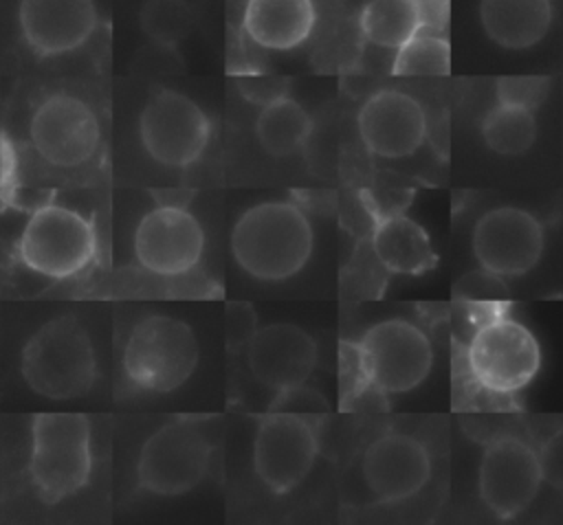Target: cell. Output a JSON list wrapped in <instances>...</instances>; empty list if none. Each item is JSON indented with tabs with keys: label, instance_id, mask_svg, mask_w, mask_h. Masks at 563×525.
<instances>
[{
	"label": "cell",
	"instance_id": "12",
	"mask_svg": "<svg viewBox=\"0 0 563 525\" xmlns=\"http://www.w3.org/2000/svg\"><path fill=\"white\" fill-rule=\"evenodd\" d=\"M473 255L479 268L497 279L530 272L545 248L541 222L519 206H495L473 226Z\"/></svg>",
	"mask_w": 563,
	"mask_h": 525
},
{
	"label": "cell",
	"instance_id": "1",
	"mask_svg": "<svg viewBox=\"0 0 563 525\" xmlns=\"http://www.w3.org/2000/svg\"><path fill=\"white\" fill-rule=\"evenodd\" d=\"M312 248L314 231L308 215L284 200L249 206L231 231L235 264L260 281L295 277L308 264Z\"/></svg>",
	"mask_w": 563,
	"mask_h": 525
},
{
	"label": "cell",
	"instance_id": "4",
	"mask_svg": "<svg viewBox=\"0 0 563 525\" xmlns=\"http://www.w3.org/2000/svg\"><path fill=\"white\" fill-rule=\"evenodd\" d=\"M198 356V338L185 321L150 314L136 321L128 334L123 373L141 391L169 393L187 382Z\"/></svg>",
	"mask_w": 563,
	"mask_h": 525
},
{
	"label": "cell",
	"instance_id": "6",
	"mask_svg": "<svg viewBox=\"0 0 563 525\" xmlns=\"http://www.w3.org/2000/svg\"><path fill=\"white\" fill-rule=\"evenodd\" d=\"M367 387L383 395H400L420 387L433 367L429 336L407 319L372 325L358 343H350Z\"/></svg>",
	"mask_w": 563,
	"mask_h": 525
},
{
	"label": "cell",
	"instance_id": "13",
	"mask_svg": "<svg viewBox=\"0 0 563 525\" xmlns=\"http://www.w3.org/2000/svg\"><path fill=\"white\" fill-rule=\"evenodd\" d=\"M317 453V433L301 415L273 411L255 431L253 470L273 494H286L310 474Z\"/></svg>",
	"mask_w": 563,
	"mask_h": 525
},
{
	"label": "cell",
	"instance_id": "11",
	"mask_svg": "<svg viewBox=\"0 0 563 525\" xmlns=\"http://www.w3.org/2000/svg\"><path fill=\"white\" fill-rule=\"evenodd\" d=\"M543 483L539 453L515 435L486 444L477 466V494L501 521L517 518L537 499Z\"/></svg>",
	"mask_w": 563,
	"mask_h": 525
},
{
	"label": "cell",
	"instance_id": "29",
	"mask_svg": "<svg viewBox=\"0 0 563 525\" xmlns=\"http://www.w3.org/2000/svg\"><path fill=\"white\" fill-rule=\"evenodd\" d=\"M422 29H431L438 33H446L451 18V0H411Z\"/></svg>",
	"mask_w": 563,
	"mask_h": 525
},
{
	"label": "cell",
	"instance_id": "10",
	"mask_svg": "<svg viewBox=\"0 0 563 525\" xmlns=\"http://www.w3.org/2000/svg\"><path fill=\"white\" fill-rule=\"evenodd\" d=\"M211 463V444L189 422H172L154 431L136 461V481L145 492L180 496L194 490Z\"/></svg>",
	"mask_w": 563,
	"mask_h": 525
},
{
	"label": "cell",
	"instance_id": "8",
	"mask_svg": "<svg viewBox=\"0 0 563 525\" xmlns=\"http://www.w3.org/2000/svg\"><path fill=\"white\" fill-rule=\"evenodd\" d=\"M139 136L152 160L183 169L205 154L211 138V121L191 97L161 88L139 114Z\"/></svg>",
	"mask_w": 563,
	"mask_h": 525
},
{
	"label": "cell",
	"instance_id": "26",
	"mask_svg": "<svg viewBox=\"0 0 563 525\" xmlns=\"http://www.w3.org/2000/svg\"><path fill=\"white\" fill-rule=\"evenodd\" d=\"M139 22L152 42L174 48L189 37L194 11L187 0H147L139 11Z\"/></svg>",
	"mask_w": 563,
	"mask_h": 525
},
{
	"label": "cell",
	"instance_id": "14",
	"mask_svg": "<svg viewBox=\"0 0 563 525\" xmlns=\"http://www.w3.org/2000/svg\"><path fill=\"white\" fill-rule=\"evenodd\" d=\"M202 250L205 231L183 204H158L136 224L134 259L152 275L180 277L200 264Z\"/></svg>",
	"mask_w": 563,
	"mask_h": 525
},
{
	"label": "cell",
	"instance_id": "20",
	"mask_svg": "<svg viewBox=\"0 0 563 525\" xmlns=\"http://www.w3.org/2000/svg\"><path fill=\"white\" fill-rule=\"evenodd\" d=\"M372 250L378 264L394 275H420L438 264L427 231L402 213L376 217Z\"/></svg>",
	"mask_w": 563,
	"mask_h": 525
},
{
	"label": "cell",
	"instance_id": "22",
	"mask_svg": "<svg viewBox=\"0 0 563 525\" xmlns=\"http://www.w3.org/2000/svg\"><path fill=\"white\" fill-rule=\"evenodd\" d=\"M312 134V116L292 97H277L260 108L255 136L262 149L275 158L295 154Z\"/></svg>",
	"mask_w": 563,
	"mask_h": 525
},
{
	"label": "cell",
	"instance_id": "27",
	"mask_svg": "<svg viewBox=\"0 0 563 525\" xmlns=\"http://www.w3.org/2000/svg\"><path fill=\"white\" fill-rule=\"evenodd\" d=\"M548 88H550V81L548 77H541V75L499 77L495 83V101L534 112L543 103Z\"/></svg>",
	"mask_w": 563,
	"mask_h": 525
},
{
	"label": "cell",
	"instance_id": "9",
	"mask_svg": "<svg viewBox=\"0 0 563 525\" xmlns=\"http://www.w3.org/2000/svg\"><path fill=\"white\" fill-rule=\"evenodd\" d=\"M29 141L53 167L75 169L99 149L101 123L95 108L73 92H51L29 119Z\"/></svg>",
	"mask_w": 563,
	"mask_h": 525
},
{
	"label": "cell",
	"instance_id": "16",
	"mask_svg": "<svg viewBox=\"0 0 563 525\" xmlns=\"http://www.w3.org/2000/svg\"><path fill=\"white\" fill-rule=\"evenodd\" d=\"M367 490L380 503H400L416 496L431 477V457L422 442L405 433L376 437L361 461Z\"/></svg>",
	"mask_w": 563,
	"mask_h": 525
},
{
	"label": "cell",
	"instance_id": "5",
	"mask_svg": "<svg viewBox=\"0 0 563 525\" xmlns=\"http://www.w3.org/2000/svg\"><path fill=\"white\" fill-rule=\"evenodd\" d=\"M466 367L479 389L493 395H515L539 373L541 345L521 321L493 312L468 338Z\"/></svg>",
	"mask_w": 563,
	"mask_h": 525
},
{
	"label": "cell",
	"instance_id": "7",
	"mask_svg": "<svg viewBox=\"0 0 563 525\" xmlns=\"http://www.w3.org/2000/svg\"><path fill=\"white\" fill-rule=\"evenodd\" d=\"M97 235L81 213L46 202L37 206L18 242V255L26 268L51 279L81 272L95 257Z\"/></svg>",
	"mask_w": 563,
	"mask_h": 525
},
{
	"label": "cell",
	"instance_id": "23",
	"mask_svg": "<svg viewBox=\"0 0 563 525\" xmlns=\"http://www.w3.org/2000/svg\"><path fill=\"white\" fill-rule=\"evenodd\" d=\"M358 26L367 42L396 51L420 29V18L411 0H367Z\"/></svg>",
	"mask_w": 563,
	"mask_h": 525
},
{
	"label": "cell",
	"instance_id": "17",
	"mask_svg": "<svg viewBox=\"0 0 563 525\" xmlns=\"http://www.w3.org/2000/svg\"><path fill=\"white\" fill-rule=\"evenodd\" d=\"M246 362L253 378L277 393L306 384L317 365V343L295 323H271L249 338Z\"/></svg>",
	"mask_w": 563,
	"mask_h": 525
},
{
	"label": "cell",
	"instance_id": "18",
	"mask_svg": "<svg viewBox=\"0 0 563 525\" xmlns=\"http://www.w3.org/2000/svg\"><path fill=\"white\" fill-rule=\"evenodd\" d=\"M95 0H20L18 24L26 46L40 57H57L84 46L97 26Z\"/></svg>",
	"mask_w": 563,
	"mask_h": 525
},
{
	"label": "cell",
	"instance_id": "25",
	"mask_svg": "<svg viewBox=\"0 0 563 525\" xmlns=\"http://www.w3.org/2000/svg\"><path fill=\"white\" fill-rule=\"evenodd\" d=\"M451 70V44L446 33L431 29H418L400 48H396L391 72L400 77L409 75H449Z\"/></svg>",
	"mask_w": 563,
	"mask_h": 525
},
{
	"label": "cell",
	"instance_id": "21",
	"mask_svg": "<svg viewBox=\"0 0 563 525\" xmlns=\"http://www.w3.org/2000/svg\"><path fill=\"white\" fill-rule=\"evenodd\" d=\"M484 33L504 48H530L552 24V0H479Z\"/></svg>",
	"mask_w": 563,
	"mask_h": 525
},
{
	"label": "cell",
	"instance_id": "19",
	"mask_svg": "<svg viewBox=\"0 0 563 525\" xmlns=\"http://www.w3.org/2000/svg\"><path fill=\"white\" fill-rule=\"evenodd\" d=\"M317 24L312 0H246L242 33L268 51H290L303 44Z\"/></svg>",
	"mask_w": 563,
	"mask_h": 525
},
{
	"label": "cell",
	"instance_id": "28",
	"mask_svg": "<svg viewBox=\"0 0 563 525\" xmlns=\"http://www.w3.org/2000/svg\"><path fill=\"white\" fill-rule=\"evenodd\" d=\"M227 345L231 349L242 347L249 343L253 332L257 329V316L255 310L244 301H231L227 305Z\"/></svg>",
	"mask_w": 563,
	"mask_h": 525
},
{
	"label": "cell",
	"instance_id": "2",
	"mask_svg": "<svg viewBox=\"0 0 563 525\" xmlns=\"http://www.w3.org/2000/svg\"><path fill=\"white\" fill-rule=\"evenodd\" d=\"M20 369L26 384L44 398L86 395L97 378L92 340L75 316L51 319L26 340Z\"/></svg>",
	"mask_w": 563,
	"mask_h": 525
},
{
	"label": "cell",
	"instance_id": "15",
	"mask_svg": "<svg viewBox=\"0 0 563 525\" xmlns=\"http://www.w3.org/2000/svg\"><path fill=\"white\" fill-rule=\"evenodd\" d=\"M363 145L378 158H407L427 138V114L411 94L383 88L369 94L356 114Z\"/></svg>",
	"mask_w": 563,
	"mask_h": 525
},
{
	"label": "cell",
	"instance_id": "3",
	"mask_svg": "<svg viewBox=\"0 0 563 525\" xmlns=\"http://www.w3.org/2000/svg\"><path fill=\"white\" fill-rule=\"evenodd\" d=\"M92 470L90 424L81 413H37L31 424L29 474L48 505L79 492Z\"/></svg>",
	"mask_w": 563,
	"mask_h": 525
},
{
	"label": "cell",
	"instance_id": "24",
	"mask_svg": "<svg viewBox=\"0 0 563 525\" xmlns=\"http://www.w3.org/2000/svg\"><path fill=\"white\" fill-rule=\"evenodd\" d=\"M482 138L486 147L504 156H517L532 147L537 138V119L532 110L493 103L482 123H479Z\"/></svg>",
	"mask_w": 563,
	"mask_h": 525
}]
</instances>
